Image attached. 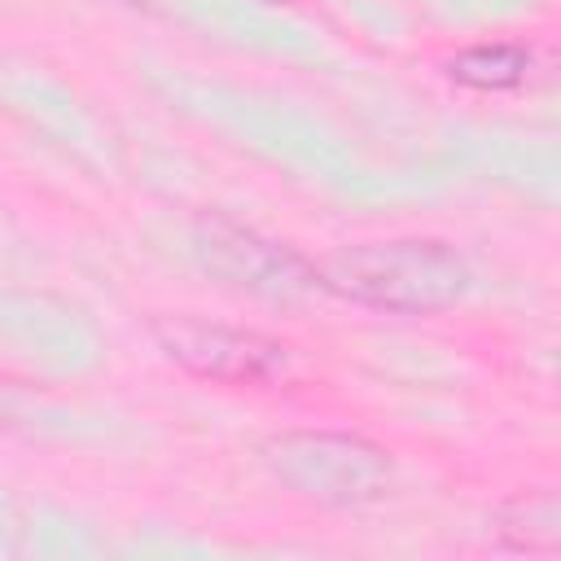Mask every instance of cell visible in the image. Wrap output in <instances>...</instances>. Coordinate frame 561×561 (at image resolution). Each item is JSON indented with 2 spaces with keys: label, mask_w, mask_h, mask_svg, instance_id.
Listing matches in <instances>:
<instances>
[{
  "label": "cell",
  "mask_w": 561,
  "mask_h": 561,
  "mask_svg": "<svg viewBox=\"0 0 561 561\" xmlns=\"http://www.w3.org/2000/svg\"><path fill=\"white\" fill-rule=\"evenodd\" d=\"M193 250L215 276H224L228 285H237L245 294L272 298V302H294V298H307L320 289L316 263H307L285 241H272V237H263L237 219H224V215L197 219Z\"/></svg>",
  "instance_id": "277c9868"
},
{
  "label": "cell",
  "mask_w": 561,
  "mask_h": 561,
  "mask_svg": "<svg viewBox=\"0 0 561 561\" xmlns=\"http://www.w3.org/2000/svg\"><path fill=\"white\" fill-rule=\"evenodd\" d=\"M153 337L171 364L219 386H267L289 368V351L259 329L215 324L197 316H167L153 324Z\"/></svg>",
  "instance_id": "3957f363"
},
{
  "label": "cell",
  "mask_w": 561,
  "mask_h": 561,
  "mask_svg": "<svg viewBox=\"0 0 561 561\" xmlns=\"http://www.w3.org/2000/svg\"><path fill=\"white\" fill-rule=\"evenodd\" d=\"M526 70H530V53L522 44H473L447 61V75L478 92L517 88L526 79Z\"/></svg>",
  "instance_id": "5b68a950"
},
{
  "label": "cell",
  "mask_w": 561,
  "mask_h": 561,
  "mask_svg": "<svg viewBox=\"0 0 561 561\" xmlns=\"http://www.w3.org/2000/svg\"><path fill=\"white\" fill-rule=\"evenodd\" d=\"M320 289H333L359 307L390 316H430L456 307L469 285V259L434 237H399V241H364L329 254L320 267Z\"/></svg>",
  "instance_id": "6da1fadb"
},
{
  "label": "cell",
  "mask_w": 561,
  "mask_h": 561,
  "mask_svg": "<svg viewBox=\"0 0 561 561\" xmlns=\"http://www.w3.org/2000/svg\"><path fill=\"white\" fill-rule=\"evenodd\" d=\"M267 4H285V0H267Z\"/></svg>",
  "instance_id": "52a82bcc"
},
{
  "label": "cell",
  "mask_w": 561,
  "mask_h": 561,
  "mask_svg": "<svg viewBox=\"0 0 561 561\" xmlns=\"http://www.w3.org/2000/svg\"><path fill=\"white\" fill-rule=\"evenodd\" d=\"M267 469L302 500L329 508H359L390 491L394 460L364 434L342 430H285L263 443Z\"/></svg>",
  "instance_id": "7a4b0ae2"
},
{
  "label": "cell",
  "mask_w": 561,
  "mask_h": 561,
  "mask_svg": "<svg viewBox=\"0 0 561 561\" xmlns=\"http://www.w3.org/2000/svg\"><path fill=\"white\" fill-rule=\"evenodd\" d=\"M13 399H18V381L0 377V412H9V408H13Z\"/></svg>",
  "instance_id": "8992f818"
}]
</instances>
